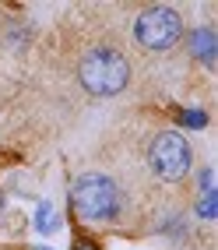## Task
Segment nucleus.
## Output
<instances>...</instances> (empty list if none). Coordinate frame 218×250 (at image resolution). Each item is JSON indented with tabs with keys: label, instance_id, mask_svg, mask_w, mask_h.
Here are the masks:
<instances>
[{
	"label": "nucleus",
	"instance_id": "obj_3",
	"mask_svg": "<svg viewBox=\"0 0 218 250\" xmlns=\"http://www.w3.org/2000/svg\"><path fill=\"white\" fill-rule=\"evenodd\" d=\"M190 145L183 141V134H176V130H162V134L152 141V148H148V162H152V173L162 176V180H183L190 173Z\"/></svg>",
	"mask_w": 218,
	"mask_h": 250
},
{
	"label": "nucleus",
	"instance_id": "obj_9",
	"mask_svg": "<svg viewBox=\"0 0 218 250\" xmlns=\"http://www.w3.org/2000/svg\"><path fill=\"white\" fill-rule=\"evenodd\" d=\"M78 250H92V247H78Z\"/></svg>",
	"mask_w": 218,
	"mask_h": 250
},
{
	"label": "nucleus",
	"instance_id": "obj_8",
	"mask_svg": "<svg viewBox=\"0 0 218 250\" xmlns=\"http://www.w3.org/2000/svg\"><path fill=\"white\" fill-rule=\"evenodd\" d=\"M179 124H187V127H197V130H200V127L208 124V116L200 113V109H187V113H179Z\"/></svg>",
	"mask_w": 218,
	"mask_h": 250
},
{
	"label": "nucleus",
	"instance_id": "obj_1",
	"mask_svg": "<svg viewBox=\"0 0 218 250\" xmlns=\"http://www.w3.org/2000/svg\"><path fill=\"white\" fill-rule=\"evenodd\" d=\"M78 78L85 85V92H92V95H116L130 81V63H127L123 53H116L109 46H99L81 60Z\"/></svg>",
	"mask_w": 218,
	"mask_h": 250
},
{
	"label": "nucleus",
	"instance_id": "obj_2",
	"mask_svg": "<svg viewBox=\"0 0 218 250\" xmlns=\"http://www.w3.org/2000/svg\"><path fill=\"white\" fill-rule=\"evenodd\" d=\"M74 208L78 215H85L92 222H102V219H113L116 211H120V187L102 176V173H85L78 183H74Z\"/></svg>",
	"mask_w": 218,
	"mask_h": 250
},
{
	"label": "nucleus",
	"instance_id": "obj_10",
	"mask_svg": "<svg viewBox=\"0 0 218 250\" xmlns=\"http://www.w3.org/2000/svg\"><path fill=\"white\" fill-rule=\"evenodd\" d=\"M36 250H42V247H36Z\"/></svg>",
	"mask_w": 218,
	"mask_h": 250
},
{
	"label": "nucleus",
	"instance_id": "obj_4",
	"mask_svg": "<svg viewBox=\"0 0 218 250\" xmlns=\"http://www.w3.org/2000/svg\"><path fill=\"white\" fill-rule=\"evenodd\" d=\"M134 36L144 49H169L183 36V18L173 7H148L134 25Z\"/></svg>",
	"mask_w": 218,
	"mask_h": 250
},
{
	"label": "nucleus",
	"instance_id": "obj_7",
	"mask_svg": "<svg viewBox=\"0 0 218 250\" xmlns=\"http://www.w3.org/2000/svg\"><path fill=\"white\" fill-rule=\"evenodd\" d=\"M215 205H218V194L208 190L204 197H200V205H197V215H200V219H215V211H218Z\"/></svg>",
	"mask_w": 218,
	"mask_h": 250
},
{
	"label": "nucleus",
	"instance_id": "obj_5",
	"mask_svg": "<svg viewBox=\"0 0 218 250\" xmlns=\"http://www.w3.org/2000/svg\"><path fill=\"white\" fill-rule=\"evenodd\" d=\"M190 53L200 60V63H215V57H218V39H215V32L211 28H197V32H190Z\"/></svg>",
	"mask_w": 218,
	"mask_h": 250
},
{
	"label": "nucleus",
	"instance_id": "obj_6",
	"mask_svg": "<svg viewBox=\"0 0 218 250\" xmlns=\"http://www.w3.org/2000/svg\"><path fill=\"white\" fill-rule=\"evenodd\" d=\"M60 226V219H57V208L49 205V201H42L39 208H36V229L39 232H53Z\"/></svg>",
	"mask_w": 218,
	"mask_h": 250
}]
</instances>
